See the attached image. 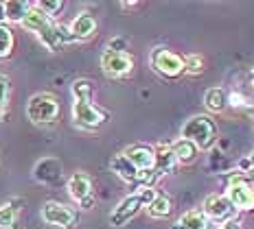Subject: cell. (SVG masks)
I'll return each instance as SVG.
<instances>
[{
  "mask_svg": "<svg viewBox=\"0 0 254 229\" xmlns=\"http://www.w3.org/2000/svg\"><path fill=\"white\" fill-rule=\"evenodd\" d=\"M123 155L131 162L136 170H151L153 168V146L147 144H131Z\"/></svg>",
  "mask_w": 254,
  "mask_h": 229,
  "instance_id": "9a60e30c",
  "label": "cell"
},
{
  "mask_svg": "<svg viewBox=\"0 0 254 229\" xmlns=\"http://www.w3.org/2000/svg\"><path fill=\"white\" fill-rule=\"evenodd\" d=\"M204 105L208 111L221 114V111L228 107V94H226L221 88H208L204 92Z\"/></svg>",
  "mask_w": 254,
  "mask_h": 229,
  "instance_id": "d6986e66",
  "label": "cell"
},
{
  "mask_svg": "<svg viewBox=\"0 0 254 229\" xmlns=\"http://www.w3.org/2000/svg\"><path fill=\"white\" fill-rule=\"evenodd\" d=\"M134 68V59L129 52H112L105 50L101 55V70L112 79H123L131 72Z\"/></svg>",
  "mask_w": 254,
  "mask_h": 229,
  "instance_id": "8fae6325",
  "label": "cell"
},
{
  "mask_svg": "<svg viewBox=\"0 0 254 229\" xmlns=\"http://www.w3.org/2000/svg\"><path fill=\"white\" fill-rule=\"evenodd\" d=\"M22 26L24 29H29V31H33V33L38 35V40L49 50L57 52V50L64 48V42L60 37V29H57V24L53 22L51 18H46L42 11H38V9L33 7V2H31V9H29V13H26V18L22 20Z\"/></svg>",
  "mask_w": 254,
  "mask_h": 229,
  "instance_id": "7a4b0ae2",
  "label": "cell"
},
{
  "mask_svg": "<svg viewBox=\"0 0 254 229\" xmlns=\"http://www.w3.org/2000/svg\"><path fill=\"white\" fill-rule=\"evenodd\" d=\"M202 212L206 214L208 221L217 223V225H226V223L235 221L237 210L232 207V203L226 199V194H208L204 199Z\"/></svg>",
  "mask_w": 254,
  "mask_h": 229,
  "instance_id": "52a82bcc",
  "label": "cell"
},
{
  "mask_svg": "<svg viewBox=\"0 0 254 229\" xmlns=\"http://www.w3.org/2000/svg\"><path fill=\"white\" fill-rule=\"evenodd\" d=\"M219 229H241V223L239 221H230V223H226V225H221Z\"/></svg>",
  "mask_w": 254,
  "mask_h": 229,
  "instance_id": "f546056e",
  "label": "cell"
},
{
  "mask_svg": "<svg viewBox=\"0 0 254 229\" xmlns=\"http://www.w3.org/2000/svg\"><path fill=\"white\" fill-rule=\"evenodd\" d=\"M171 210H173L171 199H169L167 194H160V192L153 196V201L147 205V214H149L151 218H167L169 214H171Z\"/></svg>",
  "mask_w": 254,
  "mask_h": 229,
  "instance_id": "44dd1931",
  "label": "cell"
},
{
  "mask_svg": "<svg viewBox=\"0 0 254 229\" xmlns=\"http://www.w3.org/2000/svg\"><path fill=\"white\" fill-rule=\"evenodd\" d=\"M173 151V155H176L178 164H193L195 159H197L199 155V148L193 144L190 140H184V137H180V140H176L173 144H169Z\"/></svg>",
  "mask_w": 254,
  "mask_h": 229,
  "instance_id": "2e32d148",
  "label": "cell"
},
{
  "mask_svg": "<svg viewBox=\"0 0 254 229\" xmlns=\"http://www.w3.org/2000/svg\"><path fill=\"white\" fill-rule=\"evenodd\" d=\"M42 218H44V223H49V225H55L62 229H72L79 223L77 212L64 203H57V201H46V203L42 205Z\"/></svg>",
  "mask_w": 254,
  "mask_h": 229,
  "instance_id": "ba28073f",
  "label": "cell"
},
{
  "mask_svg": "<svg viewBox=\"0 0 254 229\" xmlns=\"http://www.w3.org/2000/svg\"><path fill=\"white\" fill-rule=\"evenodd\" d=\"M72 96L75 100H92V90L94 85L92 81H88V79H77L75 83H72Z\"/></svg>",
  "mask_w": 254,
  "mask_h": 229,
  "instance_id": "d4e9b609",
  "label": "cell"
},
{
  "mask_svg": "<svg viewBox=\"0 0 254 229\" xmlns=\"http://www.w3.org/2000/svg\"><path fill=\"white\" fill-rule=\"evenodd\" d=\"M178 159L169 144H158L153 148V170L158 175H173L178 170Z\"/></svg>",
  "mask_w": 254,
  "mask_h": 229,
  "instance_id": "5bb4252c",
  "label": "cell"
},
{
  "mask_svg": "<svg viewBox=\"0 0 254 229\" xmlns=\"http://www.w3.org/2000/svg\"><path fill=\"white\" fill-rule=\"evenodd\" d=\"M156 188H136V192L127 194L123 201L112 210L110 214V225L112 227H123L131 221L142 207H147L156 196Z\"/></svg>",
  "mask_w": 254,
  "mask_h": 229,
  "instance_id": "3957f363",
  "label": "cell"
},
{
  "mask_svg": "<svg viewBox=\"0 0 254 229\" xmlns=\"http://www.w3.org/2000/svg\"><path fill=\"white\" fill-rule=\"evenodd\" d=\"M228 105L230 107H235V109H241V107H246L248 105V98L243 96L241 92H232V94H228Z\"/></svg>",
  "mask_w": 254,
  "mask_h": 229,
  "instance_id": "83f0119b",
  "label": "cell"
},
{
  "mask_svg": "<svg viewBox=\"0 0 254 229\" xmlns=\"http://www.w3.org/2000/svg\"><path fill=\"white\" fill-rule=\"evenodd\" d=\"M219 131L210 116H193L182 125V137L190 140L199 151H213L217 140H219Z\"/></svg>",
  "mask_w": 254,
  "mask_h": 229,
  "instance_id": "6da1fadb",
  "label": "cell"
},
{
  "mask_svg": "<svg viewBox=\"0 0 254 229\" xmlns=\"http://www.w3.org/2000/svg\"><path fill=\"white\" fill-rule=\"evenodd\" d=\"M68 192L79 203L81 210H90L94 205V192H92V179L83 170H77L70 179H68Z\"/></svg>",
  "mask_w": 254,
  "mask_h": 229,
  "instance_id": "30bf717a",
  "label": "cell"
},
{
  "mask_svg": "<svg viewBox=\"0 0 254 229\" xmlns=\"http://www.w3.org/2000/svg\"><path fill=\"white\" fill-rule=\"evenodd\" d=\"M68 29H70V35L75 37V42H86L97 33V20L90 11H81L75 15Z\"/></svg>",
  "mask_w": 254,
  "mask_h": 229,
  "instance_id": "4fadbf2b",
  "label": "cell"
},
{
  "mask_svg": "<svg viewBox=\"0 0 254 229\" xmlns=\"http://www.w3.org/2000/svg\"><path fill=\"white\" fill-rule=\"evenodd\" d=\"M64 166L57 157H42L33 166V179L44 185H55L62 181Z\"/></svg>",
  "mask_w": 254,
  "mask_h": 229,
  "instance_id": "7c38bea8",
  "label": "cell"
},
{
  "mask_svg": "<svg viewBox=\"0 0 254 229\" xmlns=\"http://www.w3.org/2000/svg\"><path fill=\"white\" fill-rule=\"evenodd\" d=\"M13 44H15L13 31L9 29L7 24H0V61H2V59H9V57H11Z\"/></svg>",
  "mask_w": 254,
  "mask_h": 229,
  "instance_id": "603a6c76",
  "label": "cell"
},
{
  "mask_svg": "<svg viewBox=\"0 0 254 229\" xmlns=\"http://www.w3.org/2000/svg\"><path fill=\"white\" fill-rule=\"evenodd\" d=\"M108 50H112V52H127V40H123V37H114V40H110Z\"/></svg>",
  "mask_w": 254,
  "mask_h": 229,
  "instance_id": "f1b7e54d",
  "label": "cell"
},
{
  "mask_svg": "<svg viewBox=\"0 0 254 229\" xmlns=\"http://www.w3.org/2000/svg\"><path fill=\"white\" fill-rule=\"evenodd\" d=\"M22 203L24 201L18 199V201H9V203L0 205V229H11L15 225V218H18V212Z\"/></svg>",
  "mask_w": 254,
  "mask_h": 229,
  "instance_id": "7402d4cb",
  "label": "cell"
},
{
  "mask_svg": "<svg viewBox=\"0 0 254 229\" xmlns=\"http://www.w3.org/2000/svg\"><path fill=\"white\" fill-rule=\"evenodd\" d=\"M123 9H131V7H138V2H121Z\"/></svg>",
  "mask_w": 254,
  "mask_h": 229,
  "instance_id": "1f68e13d",
  "label": "cell"
},
{
  "mask_svg": "<svg viewBox=\"0 0 254 229\" xmlns=\"http://www.w3.org/2000/svg\"><path fill=\"white\" fill-rule=\"evenodd\" d=\"M248 159H250V164H252V168H254V151L250 153V157H248Z\"/></svg>",
  "mask_w": 254,
  "mask_h": 229,
  "instance_id": "d6a6232c",
  "label": "cell"
},
{
  "mask_svg": "<svg viewBox=\"0 0 254 229\" xmlns=\"http://www.w3.org/2000/svg\"><path fill=\"white\" fill-rule=\"evenodd\" d=\"M149 63L160 77L165 79H178L184 74V59L176 52L167 50V48H153L149 55Z\"/></svg>",
  "mask_w": 254,
  "mask_h": 229,
  "instance_id": "8992f818",
  "label": "cell"
},
{
  "mask_svg": "<svg viewBox=\"0 0 254 229\" xmlns=\"http://www.w3.org/2000/svg\"><path fill=\"white\" fill-rule=\"evenodd\" d=\"M33 7L38 9V11H42L46 15V18H57L62 11H64V7H66V2L64 0H40V2H33Z\"/></svg>",
  "mask_w": 254,
  "mask_h": 229,
  "instance_id": "cb8c5ba5",
  "label": "cell"
},
{
  "mask_svg": "<svg viewBox=\"0 0 254 229\" xmlns=\"http://www.w3.org/2000/svg\"><path fill=\"white\" fill-rule=\"evenodd\" d=\"M226 199L230 201L237 212H252L254 210V185L241 179H228Z\"/></svg>",
  "mask_w": 254,
  "mask_h": 229,
  "instance_id": "9c48e42d",
  "label": "cell"
},
{
  "mask_svg": "<svg viewBox=\"0 0 254 229\" xmlns=\"http://www.w3.org/2000/svg\"><path fill=\"white\" fill-rule=\"evenodd\" d=\"M29 9H31V2H24V0H7V2H4V18H7V22L22 24Z\"/></svg>",
  "mask_w": 254,
  "mask_h": 229,
  "instance_id": "ffe728a7",
  "label": "cell"
},
{
  "mask_svg": "<svg viewBox=\"0 0 254 229\" xmlns=\"http://www.w3.org/2000/svg\"><path fill=\"white\" fill-rule=\"evenodd\" d=\"M108 118H110L108 111L97 107L92 100H75V103H72V120H75V125L79 129L94 131L101 125H105Z\"/></svg>",
  "mask_w": 254,
  "mask_h": 229,
  "instance_id": "5b68a950",
  "label": "cell"
},
{
  "mask_svg": "<svg viewBox=\"0 0 254 229\" xmlns=\"http://www.w3.org/2000/svg\"><path fill=\"white\" fill-rule=\"evenodd\" d=\"M9 92H11V81L7 74L0 72V120L7 114V105H9Z\"/></svg>",
  "mask_w": 254,
  "mask_h": 229,
  "instance_id": "484cf974",
  "label": "cell"
},
{
  "mask_svg": "<svg viewBox=\"0 0 254 229\" xmlns=\"http://www.w3.org/2000/svg\"><path fill=\"white\" fill-rule=\"evenodd\" d=\"M7 22V18H4V2H0V24Z\"/></svg>",
  "mask_w": 254,
  "mask_h": 229,
  "instance_id": "4dcf8cb0",
  "label": "cell"
},
{
  "mask_svg": "<svg viewBox=\"0 0 254 229\" xmlns=\"http://www.w3.org/2000/svg\"><path fill=\"white\" fill-rule=\"evenodd\" d=\"M184 59V74H190V77H197L204 70V59L199 55H187Z\"/></svg>",
  "mask_w": 254,
  "mask_h": 229,
  "instance_id": "4316f807",
  "label": "cell"
},
{
  "mask_svg": "<svg viewBox=\"0 0 254 229\" xmlns=\"http://www.w3.org/2000/svg\"><path fill=\"white\" fill-rule=\"evenodd\" d=\"M26 116L35 125H51L60 116V100L49 92L33 94L26 103Z\"/></svg>",
  "mask_w": 254,
  "mask_h": 229,
  "instance_id": "277c9868",
  "label": "cell"
},
{
  "mask_svg": "<svg viewBox=\"0 0 254 229\" xmlns=\"http://www.w3.org/2000/svg\"><path fill=\"white\" fill-rule=\"evenodd\" d=\"M208 227V218L202 210H189L187 214H182L178 218L176 225H171V229H206Z\"/></svg>",
  "mask_w": 254,
  "mask_h": 229,
  "instance_id": "ac0fdd59",
  "label": "cell"
},
{
  "mask_svg": "<svg viewBox=\"0 0 254 229\" xmlns=\"http://www.w3.org/2000/svg\"><path fill=\"white\" fill-rule=\"evenodd\" d=\"M110 170H112L114 175H119L123 181H127V183H136V175H138V170L131 166V162L123 155V153H119V155L112 157Z\"/></svg>",
  "mask_w": 254,
  "mask_h": 229,
  "instance_id": "e0dca14e",
  "label": "cell"
},
{
  "mask_svg": "<svg viewBox=\"0 0 254 229\" xmlns=\"http://www.w3.org/2000/svg\"><path fill=\"white\" fill-rule=\"evenodd\" d=\"M250 79H252V83H254V68H252V74H250Z\"/></svg>",
  "mask_w": 254,
  "mask_h": 229,
  "instance_id": "836d02e7",
  "label": "cell"
}]
</instances>
